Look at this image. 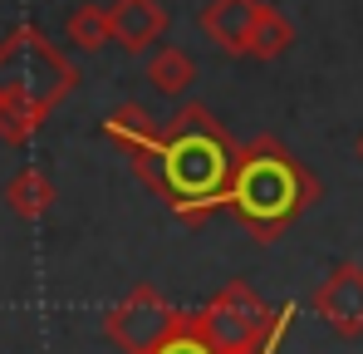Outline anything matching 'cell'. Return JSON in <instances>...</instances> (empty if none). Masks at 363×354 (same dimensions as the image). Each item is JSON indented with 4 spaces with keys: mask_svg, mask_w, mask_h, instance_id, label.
Listing matches in <instances>:
<instances>
[{
    "mask_svg": "<svg viewBox=\"0 0 363 354\" xmlns=\"http://www.w3.org/2000/svg\"><path fill=\"white\" fill-rule=\"evenodd\" d=\"M108 15H113V45H123L128 55H147L167 35L162 0H113Z\"/></svg>",
    "mask_w": 363,
    "mask_h": 354,
    "instance_id": "9",
    "label": "cell"
},
{
    "mask_svg": "<svg viewBox=\"0 0 363 354\" xmlns=\"http://www.w3.org/2000/svg\"><path fill=\"white\" fill-rule=\"evenodd\" d=\"M255 20H260V0H211V5H201V15H196L201 35H206L221 55H245V50H250Z\"/></svg>",
    "mask_w": 363,
    "mask_h": 354,
    "instance_id": "8",
    "label": "cell"
},
{
    "mask_svg": "<svg viewBox=\"0 0 363 354\" xmlns=\"http://www.w3.org/2000/svg\"><path fill=\"white\" fill-rule=\"evenodd\" d=\"M275 350H280V345H270V350H260V354H275Z\"/></svg>",
    "mask_w": 363,
    "mask_h": 354,
    "instance_id": "16",
    "label": "cell"
},
{
    "mask_svg": "<svg viewBox=\"0 0 363 354\" xmlns=\"http://www.w3.org/2000/svg\"><path fill=\"white\" fill-rule=\"evenodd\" d=\"M157 354H216L206 340H201V330H196V320L191 315H182V325H177V335L162 345Z\"/></svg>",
    "mask_w": 363,
    "mask_h": 354,
    "instance_id": "14",
    "label": "cell"
},
{
    "mask_svg": "<svg viewBox=\"0 0 363 354\" xmlns=\"http://www.w3.org/2000/svg\"><path fill=\"white\" fill-rule=\"evenodd\" d=\"M314 197H319L314 173L304 168L280 138L260 133V138L245 143L241 158H236V177H231V192H226V212L265 246V241H280V232H290Z\"/></svg>",
    "mask_w": 363,
    "mask_h": 354,
    "instance_id": "2",
    "label": "cell"
},
{
    "mask_svg": "<svg viewBox=\"0 0 363 354\" xmlns=\"http://www.w3.org/2000/svg\"><path fill=\"white\" fill-rule=\"evenodd\" d=\"M191 320H196L201 340L216 354H260V350H270V345L285 340V330L295 320V305L270 310L245 281H231V286H221V291L211 295L206 310H196Z\"/></svg>",
    "mask_w": 363,
    "mask_h": 354,
    "instance_id": "4",
    "label": "cell"
},
{
    "mask_svg": "<svg viewBox=\"0 0 363 354\" xmlns=\"http://www.w3.org/2000/svg\"><path fill=\"white\" fill-rule=\"evenodd\" d=\"M64 35H69V45H79L84 55L113 45V15H108V5H94V0L74 5L69 20H64Z\"/></svg>",
    "mask_w": 363,
    "mask_h": 354,
    "instance_id": "12",
    "label": "cell"
},
{
    "mask_svg": "<svg viewBox=\"0 0 363 354\" xmlns=\"http://www.w3.org/2000/svg\"><path fill=\"white\" fill-rule=\"evenodd\" d=\"M104 138L128 158V168L143 177L152 192L162 187V123L143 104H123L104 118Z\"/></svg>",
    "mask_w": 363,
    "mask_h": 354,
    "instance_id": "6",
    "label": "cell"
},
{
    "mask_svg": "<svg viewBox=\"0 0 363 354\" xmlns=\"http://www.w3.org/2000/svg\"><path fill=\"white\" fill-rule=\"evenodd\" d=\"M290 45H295V25H290L275 5H265V0H260V20H255V30H250V50H245V55L270 64V59L285 55Z\"/></svg>",
    "mask_w": 363,
    "mask_h": 354,
    "instance_id": "13",
    "label": "cell"
},
{
    "mask_svg": "<svg viewBox=\"0 0 363 354\" xmlns=\"http://www.w3.org/2000/svg\"><path fill=\"white\" fill-rule=\"evenodd\" d=\"M5 207L20 217V222H40L50 207H55V182L45 177V168H20L5 187Z\"/></svg>",
    "mask_w": 363,
    "mask_h": 354,
    "instance_id": "10",
    "label": "cell"
},
{
    "mask_svg": "<svg viewBox=\"0 0 363 354\" xmlns=\"http://www.w3.org/2000/svg\"><path fill=\"white\" fill-rule=\"evenodd\" d=\"M79 69L45 40V30L35 25H15L0 40V104L5 109H25L30 118H45L74 94Z\"/></svg>",
    "mask_w": 363,
    "mask_h": 354,
    "instance_id": "3",
    "label": "cell"
},
{
    "mask_svg": "<svg viewBox=\"0 0 363 354\" xmlns=\"http://www.w3.org/2000/svg\"><path fill=\"white\" fill-rule=\"evenodd\" d=\"M309 310L339 335V340H359L363 335V266L359 261H339L309 295Z\"/></svg>",
    "mask_w": 363,
    "mask_h": 354,
    "instance_id": "7",
    "label": "cell"
},
{
    "mask_svg": "<svg viewBox=\"0 0 363 354\" xmlns=\"http://www.w3.org/2000/svg\"><path fill=\"white\" fill-rule=\"evenodd\" d=\"M236 158H241L236 138L216 123L211 109L182 104L162 123V187H157V197L172 207L182 227H206L226 207Z\"/></svg>",
    "mask_w": 363,
    "mask_h": 354,
    "instance_id": "1",
    "label": "cell"
},
{
    "mask_svg": "<svg viewBox=\"0 0 363 354\" xmlns=\"http://www.w3.org/2000/svg\"><path fill=\"white\" fill-rule=\"evenodd\" d=\"M177 325H182V310L172 300H162L152 286L128 291L118 305L104 315V335H108L123 354H157L177 335Z\"/></svg>",
    "mask_w": 363,
    "mask_h": 354,
    "instance_id": "5",
    "label": "cell"
},
{
    "mask_svg": "<svg viewBox=\"0 0 363 354\" xmlns=\"http://www.w3.org/2000/svg\"><path fill=\"white\" fill-rule=\"evenodd\" d=\"M147 84L157 89V94H167V99H182L191 84H196V64L186 50L177 45H157L152 55H147Z\"/></svg>",
    "mask_w": 363,
    "mask_h": 354,
    "instance_id": "11",
    "label": "cell"
},
{
    "mask_svg": "<svg viewBox=\"0 0 363 354\" xmlns=\"http://www.w3.org/2000/svg\"><path fill=\"white\" fill-rule=\"evenodd\" d=\"M359 163H363V133H359Z\"/></svg>",
    "mask_w": 363,
    "mask_h": 354,
    "instance_id": "15",
    "label": "cell"
}]
</instances>
